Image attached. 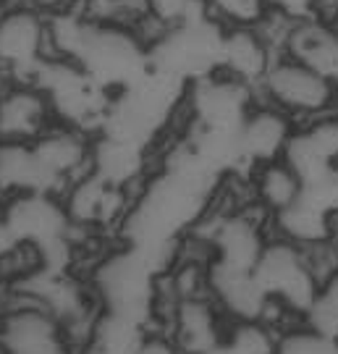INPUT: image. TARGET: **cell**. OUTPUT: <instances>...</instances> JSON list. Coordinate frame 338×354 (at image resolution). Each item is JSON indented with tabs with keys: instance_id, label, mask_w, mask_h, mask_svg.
I'll return each mask as SVG.
<instances>
[{
	"instance_id": "30bf717a",
	"label": "cell",
	"mask_w": 338,
	"mask_h": 354,
	"mask_svg": "<svg viewBox=\"0 0 338 354\" xmlns=\"http://www.w3.org/2000/svg\"><path fill=\"white\" fill-rule=\"evenodd\" d=\"M276 354H338V339L304 323L278 339Z\"/></svg>"
},
{
	"instance_id": "8fae6325",
	"label": "cell",
	"mask_w": 338,
	"mask_h": 354,
	"mask_svg": "<svg viewBox=\"0 0 338 354\" xmlns=\"http://www.w3.org/2000/svg\"><path fill=\"white\" fill-rule=\"evenodd\" d=\"M147 8L160 24H176L202 8V0H147Z\"/></svg>"
},
{
	"instance_id": "3957f363",
	"label": "cell",
	"mask_w": 338,
	"mask_h": 354,
	"mask_svg": "<svg viewBox=\"0 0 338 354\" xmlns=\"http://www.w3.org/2000/svg\"><path fill=\"white\" fill-rule=\"evenodd\" d=\"M254 279L267 294V299L286 304L304 317L320 297V286L307 268L301 247L276 234L270 236L265 252L254 266Z\"/></svg>"
},
{
	"instance_id": "52a82bcc",
	"label": "cell",
	"mask_w": 338,
	"mask_h": 354,
	"mask_svg": "<svg viewBox=\"0 0 338 354\" xmlns=\"http://www.w3.org/2000/svg\"><path fill=\"white\" fill-rule=\"evenodd\" d=\"M247 176H250L254 205H260L270 218H276L278 213L291 207L304 192V181L288 165L286 158L252 165V168H247Z\"/></svg>"
},
{
	"instance_id": "ba28073f",
	"label": "cell",
	"mask_w": 338,
	"mask_h": 354,
	"mask_svg": "<svg viewBox=\"0 0 338 354\" xmlns=\"http://www.w3.org/2000/svg\"><path fill=\"white\" fill-rule=\"evenodd\" d=\"M286 53L314 66L338 89V32L320 19H299L286 42Z\"/></svg>"
},
{
	"instance_id": "4fadbf2b",
	"label": "cell",
	"mask_w": 338,
	"mask_h": 354,
	"mask_svg": "<svg viewBox=\"0 0 338 354\" xmlns=\"http://www.w3.org/2000/svg\"><path fill=\"white\" fill-rule=\"evenodd\" d=\"M265 8L291 16V19H312L314 0H265Z\"/></svg>"
},
{
	"instance_id": "7c38bea8",
	"label": "cell",
	"mask_w": 338,
	"mask_h": 354,
	"mask_svg": "<svg viewBox=\"0 0 338 354\" xmlns=\"http://www.w3.org/2000/svg\"><path fill=\"white\" fill-rule=\"evenodd\" d=\"M134 354H181L176 346L173 336L163 328H147L142 342L137 344Z\"/></svg>"
},
{
	"instance_id": "5bb4252c",
	"label": "cell",
	"mask_w": 338,
	"mask_h": 354,
	"mask_svg": "<svg viewBox=\"0 0 338 354\" xmlns=\"http://www.w3.org/2000/svg\"><path fill=\"white\" fill-rule=\"evenodd\" d=\"M336 16H338V0H314V19L330 24Z\"/></svg>"
},
{
	"instance_id": "9c48e42d",
	"label": "cell",
	"mask_w": 338,
	"mask_h": 354,
	"mask_svg": "<svg viewBox=\"0 0 338 354\" xmlns=\"http://www.w3.org/2000/svg\"><path fill=\"white\" fill-rule=\"evenodd\" d=\"M202 6L223 26H254L267 13L265 0H202Z\"/></svg>"
},
{
	"instance_id": "8992f818",
	"label": "cell",
	"mask_w": 338,
	"mask_h": 354,
	"mask_svg": "<svg viewBox=\"0 0 338 354\" xmlns=\"http://www.w3.org/2000/svg\"><path fill=\"white\" fill-rule=\"evenodd\" d=\"M273 58L276 53L270 50L257 26H225L218 71L257 89Z\"/></svg>"
},
{
	"instance_id": "9a60e30c",
	"label": "cell",
	"mask_w": 338,
	"mask_h": 354,
	"mask_svg": "<svg viewBox=\"0 0 338 354\" xmlns=\"http://www.w3.org/2000/svg\"><path fill=\"white\" fill-rule=\"evenodd\" d=\"M330 24H333V29H336V32H338V16H336V19H333V21H330Z\"/></svg>"
},
{
	"instance_id": "5b68a950",
	"label": "cell",
	"mask_w": 338,
	"mask_h": 354,
	"mask_svg": "<svg viewBox=\"0 0 338 354\" xmlns=\"http://www.w3.org/2000/svg\"><path fill=\"white\" fill-rule=\"evenodd\" d=\"M294 129H297V121L291 115L257 97V102L252 105V111L238 127V165L252 168L265 160L283 158Z\"/></svg>"
},
{
	"instance_id": "6da1fadb",
	"label": "cell",
	"mask_w": 338,
	"mask_h": 354,
	"mask_svg": "<svg viewBox=\"0 0 338 354\" xmlns=\"http://www.w3.org/2000/svg\"><path fill=\"white\" fill-rule=\"evenodd\" d=\"M257 95L297 124L338 113V89L314 66L291 53H281L270 61L263 82L257 84Z\"/></svg>"
},
{
	"instance_id": "277c9868",
	"label": "cell",
	"mask_w": 338,
	"mask_h": 354,
	"mask_svg": "<svg viewBox=\"0 0 338 354\" xmlns=\"http://www.w3.org/2000/svg\"><path fill=\"white\" fill-rule=\"evenodd\" d=\"M58 124L37 82H6L0 89V142H37Z\"/></svg>"
},
{
	"instance_id": "7a4b0ae2",
	"label": "cell",
	"mask_w": 338,
	"mask_h": 354,
	"mask_svg": "<svg viewBox=\"0 0 338 354\" xmlns=\"http://www.w3.org/2000/svg\"><path fill=\"white\" fill-rule=\"evenodd\" d=\"M50 55L48 13L26 0H19L0 13V76L6 82H35Z\"/></svg>"
}]
</instances>
